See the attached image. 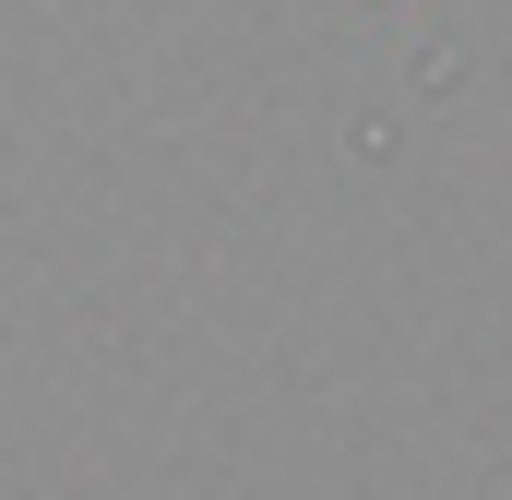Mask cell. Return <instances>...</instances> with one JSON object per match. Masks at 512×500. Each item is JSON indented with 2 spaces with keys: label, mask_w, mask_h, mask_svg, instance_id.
<instances>
[]
</instances>
